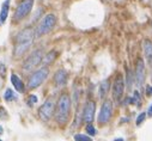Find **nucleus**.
I'll use <instances>...</instances> for the list:
<instances>
[{
	"instance_id": "obj_1",
	"label": "nucleus",
	"mask_w": 152,
	"mask_h": 141,
	"mask_svg": "<svg viewBox=\"0 0 152 141\" xmlns=\"http://www.w3.org/2000/svg\"><path fill=\"white\" fill-rule=\"evenodd\" d=\"M69 114H71V98L68 94L64 93L59 98L56 113H55V120L58 124L65 126L69 120Z\"/></svg>"
},
{
	"instance_id": "obj_2",
	"label": "nucleus",
	"mask_w": 152,
	"mask_h": 141,
	"mask_svg": "<svg viewBox=\"0 0 152 141\" xmlns=\"http://www.w3.org/2000/svg\"><path fill=\"white\" fill-rule=\"evenodd\" d=\"M55 24H56V17L54 15L49 13V15L45 16L40 20L39 25H37V28L35 30V36L41 37V36H45V35L49 33L53 30V28L55 26Z\"/></svg>"
},
{
	"instance_id": "obj_3",
	"label": "nucleus",
	"mask_w": 152,
	"mask_h": 141,
	"mask_svg": "<svg viewBox=\"0 0 152 141\" xmlns=\"http://www.w3.org/2000/svg\"><path fill=\"white\" fill-rule=\"evenodd\" d=\"M49 74V69L47 67H41L40 69H37L36 72H34L29 79V83H28V86L29 89H36L39 87L48 77Z\"/></svg>"
},
{
	"instance_id": "obj_4",
	"label": "nucleus",
	"mask_w": 152,
	"mask_h": 141,
	"mask_svg": "<svg viewBox=\"0 0 152 141\" xmlns=\"http://www.w3.org/2000/svg\"><path fill=\"white\" fill-rule=\"evenodd\" d=\"M42 60H43V53H42L41 49H37L34 53H31L28 56V59L24 61L23 69L25 70V72H28V70H32L34 68H36L37 66L41 63Z\"/></svg>"
},
{
	"instance_id": "obj_5",
	"label": "nucleus",
	"mask_w": 152,
	"mask_h": 141,
	"mask_svg": "<svg viewBox=\"0 0 152 141\" xmlns=\"http://www.w3.org/2000/svg\"><path fill=\"white\" fill-rule=\"evenodd\" d=\"M32 5H34V0H23L16 9V12H15V16H13L15 22H19V20L24 19L31 12Z\"/></svg>"
},
{
	"instance_id": "obj_6",
	"label": "nucleus",
	"mask_w": 152,
	"mask_h": 141,
	"mask_svg": "<svg viewBox=\"0 0 152 141\" xmlns=\"http://www.w3.org/2000/svg\"><path fill=\"white\" fill-rule=\"evenodd\" d=\"M125 92V83H124V78L121 74H118L115 81L113 85V98L115 102H120L122 99Z\"/></svg>"
},
{
	"instance_id": "obj_7",
	"label": "nucleus",
	"mask_w": 152,
	"mask_h": 141,
	"mask_svg": "<svg viewBox=\"0 0 152 141\" xmlns=\"http://www.w3.org/2000/svg\"><path fill=\"white\" fill-rule=\"evenodd\" d=\"M54 110H55V105H54V102L52 99H47L43 105L40 109V117L42 121H49L52 117H53V114H54Z\"/></svg>"
},
{
	"instance_id": "obj_8",
	"label": "nucleus",
	"mask_w": 152,
	"mask_h": 141,
	"mask_svg": "<svg viewBox=\"0 0 152 141\" xmlns=\"http://www.w3.org/2000/svg\"><path fill=\"white\" fill-rule=\"evenodd\" d=\"M113 114V104L110 100H105L101 108V113L98 115V123L99 124H105L110 120Z\"/></svg>"
},
{
	"instance_id": "obj_9",
	"label": "nucleus",
	"mask_w": 152,
	"mask_h": 141,
	"mask_svg": "<svg viewBox=\"0 0 152 141\" xmlns=\"http://www.w3.org/2000/svg\"><path fill=\"white\" fill-rule=\"evenodd\" d=\"M95 111H96V103L94 100H88L83 110V120L86 123H91L95 117Z\"/></svg>"
},
{
	"instance_id": "obj_10",
	"label": "nucleus",
	"mask_w": 152,
	"mask_h": 141,
	"mask_svg": "<svg viewBox=\"0 0 152 141\" xmlns=\"http://www.w3.org/2000/svg\"><path fill=\"white\" fill-rule=\"evenodd\" d=\"M145 81V63L141 59L138 60L135 66V83L138 87H141Z\"/></svg>"
},
{
	"instance_id": "obj_11",
	"label": "nucleus",
	"mask_w": 152,
	"mask_h": 141,
	"mask_svg": "<svg viewBox=\"0 0 152 141\" xmlns=\"http://www.w3.org/2000/svg\"><path fill=\"white\" fill-rule=\"evenodd\" d=\"M34 40V30L26 28L22 30L16 36V43H24V42H32Z\"/></svg>"
},
{
	"instance_id": "obj_12",
	"label": "nucleus",
	"mask_w": 152,
	"mask_h": 141,
	"mask_svg": "<svg viewBox=\"0 0 152 141\" xmlns=\"http://www.w3.org/2000/svg\"><path fill=\"white\" fill-rule=\"evenodd\" d=\"M54 83L58 87H61L67 83V72L65 69H59L54 74Z\"/></svg>"
},
{
	"instance_id": "obj_13",
	"label": "nucleus",
	"mask_w": 152,
	"mask_h": 141,
	"mask_svg": "<svg viewBox=\"0 0 152 141\" xmlns=\"http://www.w3.org/2000/svg\"><path fill=\"white\" fill-rule=\"evenodd\" d=\"M11 83H12V85H13V87L18 91V92H24L25 91V89H24V84H23V81H22V79L17 76V74H12L11 76Z\"/></svg>"
},
{
	"instance_id": "obj_14",
	"label": "nucleus",
	"mask_w": 152,
	"mask_h": 141,
	"mask_svg": "<svg viewBox=\"0 0 152 141\" xmlns=\"http://www.w3.org/2000/svg\"><path fill=\"white\" fill-rule=\"evenodd\" d=\"M144 53L150 65H152V42L148 40L144 41Z\"/></svg>"
},
{
	"instance_id": "obj_15",
	"label": "nucleus",
	"mask_w": 152,
	"mask_h": 141,
	"mask_svg": "<svg viewBox=\"0 0 152 141\" xmlns=\"http://www.w3.org/2000/svg\"><path fill=\"white\" fill-rule=\"evenodd\" d=\"M9 10H10V0H5L1 6V12H0V23H4L9 16Z\"/></svg>"
},
{
	"instance_id": "obj_16",
	"label": "nucleus",
	"mask_w": 152,
	"mask_h": 141,
	"mask_svg": "<svg viewBox=\"0 0 152 141\" xmlns=\"http://www.w3.org/2000/svg\"><path fill=\"white\" fill-rule=\"evenodd\" d=\"M109 87H110V81H109L108 79H105L104 81L101 83V86H99V97H101L102 99L107 96V93H108V91H109Z\"/></svg>"
},
{
	"instance_id": "obj_17",
	"label": "nucleus",
	"mask_w": 152,
	"mask_h": 141,
	"mask_svg": "<svg viewBox=\"0 0 152 141\" xmlns=\"http://www.w3.org/2000/svg\"><path fill=\"white\" fill-rule=\"evenodd\" d=\"M4 98H5V100L10 102V100H16L17 99V96L15 94V92L11 89H7L6 92H5V94H4Z\"/></svg>"
},
{
	"instance_id": "obj_18",
	"label": "nucleus",
	"mask_w": 152,
	"mask_h": 141,
	"mask_svg": "<svg viewBox=\"0 0 152 141\" xmlns=\"http://www.w3.org/2000/svg\"><path fill=\"white\" fill-rule=\"evenodd\" d=\"M55 56H56V53H55V52H52V54L49 53V54H48L47 56H45V57H43L42 62H43L45 65H48V63L53 62V60L55 59Z\"/></svg>"
},
{
	"instance_id": "obj_19",
	"label": "nucleus",
	"mask_w": 152,
	"mask_h": 141,
	"mask_svg": "<svg viewBox=\"0 0 152 141\" xmlns=\"http://www.w3.org/2000/svg\"><path fill=\"white\" fill-rule=\"evenodd\" d=\"M74 141H92V139L85 134H75L74 135Z\"/></svg>"
},
{
	"instance_id": "obj_20",
	"label": "nucleus",
	"mask_w": 152,
	"mask_h": 141,
	"mask_svg": "<svg viewBox=\"0 0 152 141\" xmlns=\"http://www.w3.org/2000/svg\"><path fill=\"white\" fill-rule=\"evenodd\" d=\"M134 79H135V78H133V74H132V72H131V69H127V87H128V90H131Z\"/></svg>"
},
{
	"instance_id": "obj_21",
	"label": "nucleus",
	"mask_w": 152,
	"mask_h": 141,
	"mask_svg": "<svg viewBox=\"0 0 152 141\" xmlns=\"http://www.w3.org/2000/svg\"><path fill=\"white\" fill-rule=\"evenodd\" d=\"M129 103H132V104H137V105H140V94H139V92H138V91H134V96H133V98H131V99H129Z\"/></svg>"
},
{
	"instance_id": "obj_22",
	"label": "nucleus",
	"mask_w": 152,
	"mask_h": 141,
	"mask_svg": "<svg viewBox=\"0 0 152 141\" xmlns=\"http://www.w3.org/2000/svg\"><path fill=\"white\" fill-rule=\"evenodd\" d=\"M86 133H88L90 136H94V135L96 134V129H95V127L91 126V124H88V126H86Z\"/></svg>"
},
{
	"instance_id": "obj_23",
	"label": "nucleus",
	"mask_w": 152,
	"mask_h": 141,
	"mask_svg": "<svg viewBox=\"0 0 152 141\" xmlns=\"http://www.w3.org/2000/svg\"><path fill=\"white\" fill-rule=\"evenodd\" d=\"M145 117H146V114L145 113H141L139 116H138V118H137V126H140L142 122H144V120H145Z\"/></svg>"
},
{
	"instance_id": "obj_24",
	"label": "nucleus",
	"mask_w": 152,
	"mask_h": 141,
	"mask_svg": "<svg viewBox=\"0 0 152 141\" xmlns=\"http://www.w3.org/2000/svg\"><path fill=\"white\" fill-rule=\"evenodd\" d=\"M5 72H6V67H5V65L0 63V76H4Z\"/></svg>"
},
{
	"instance_id": "obj_25",
	"label": "nucleus",
	"mask_w": 152,
	"mask_h": 141,
	"mask_svg": "<svg viewBox=\"0 0 152 141\" xmlns=\"http://www.w3.org/2000/svg\"><path fill=\"white\" fill-rule=\"evenodd\" d=\"M37 102V97L36 96H30L29 97V104H34Z\"/></svg>"
},
{
	"instance_id": "obj_26",
	"label": "nucleus",
	"mask_w": 152,
	"mask_h": 141,
	"mask_svg": "<svg viewBox=\"0 0 152 141\" xmlns=\"http://www.w3.org/2000/svg\"><path fill=\"white\" fill-rule=\"evenodd\" d=\"M147 116H150V117H152V104L148 107V110H147Z\"/></svg>"
},
{
	"instance_id": "obj_27",
	"label": "nucleus",
	"mask_w": 152,
	"mask_h": 141,
	"mask_svg": "<svg viewBox=\"0 0 152 141\" xmlns=\"http://www.w3.org/2000/svg\"><path fill=\"white\" fill-rule=\"evenodd\" d=\"M146 93H147V96H152V86H147Z\"/></svg>"
},
{
	"instance_id": "obj_28",
	"label": "nucleus",
	"mask_w": 152,
	"mask_h": 141,
	"mask_svg": "<svg viewBox=\"0 0 152 141\" xmlns=\"http://www.w3.org/2000/svg\"><path fill=\"white\" fill-rule=\"evenodd\" d=\"M114 141H124V139H122V137H120V139H115Z\"/></svg>"
},
{
	"instance_id": "obj_29",
	"label": "nucleus",
	"mask_w": 152,
	"mask_h": 141,
	"mask_svg": "<svg viewBox=\"0 0 152 141\" xmlns=\"http://www.w3.org/2000/svg\"><path fill=\"white\" fill-rule=\"evenodd\" d=\"M3 133V127H0V134Z\"/></svg>"
}]
</instances>
